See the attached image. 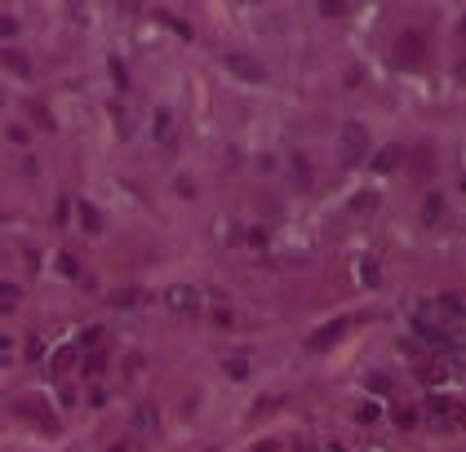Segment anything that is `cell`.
Here are the masks:
<instances>
[{"instance_id": "cell-1", "label": "cell", "mask_w": 466, "mask_h": 452, "mask_svg": "<svg viewBox=\"0 0 466 452\" xmlns=\"http://www.w3.org/2000/svg\"><path fill=\"white\" fill-rule=\"evenodd\" d=\"M360 155H365V129H360V125H347V134H342V160H347V164H356Z\"/></svg>"}, {"instance_id": "cell-3", "label": "cell", "mask_w": 466, "mask_h": 452, "mask_svg": "<svg viewBox=\"0 0 466 452\" xmlns=\"http://www.w3.org/2000/svg\"><path fill=\"white\" fill-rule=\"evenodd\" d=\"M395 160H400V151H395V147L382 151V155H378V168H395Z\"/></svg>"}, {"instance_id": "cell-2", "label": "cell", "mask_w": 466, "mask_h": 452, "mask_svg": "<svg viewBox=\"0 0 466 452\" xmlns=\"http://www.w3.org/2000/svg\"><path fill=\"white\" fill-rule=\"evenodd\" d=\"M338 333H347V324H342V319H338V324H329L324 333H315V337H311V346H329V342H333Z\"/></svg>"}]
</instances>
